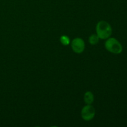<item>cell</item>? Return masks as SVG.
Wrapping results in <instances>:
<instances>
[{
  "instance_id": "1",
  "label": "cell",
  "mask_w": 127,
  "mask_h": 127,
  "mask_svg": "<svg viewBox=\"0 0 127 127\" xmlns=\"http://www.w3.org/2000/svg\"><path fill=\"white\" fill-rule=\"evenodd\" d=\"M97 35L100 39H107L112 35V29L110 25L107 22L101 21L99 22L96 26Z\"/></svg>"
},
{
  "instance_id": "2",
  "label": "cell",
  "mask_w": 127,
  "mask_h": 127,
  "mask_svg": "<svg viewBox=\"0 0 127 127\" xmlns=\"http://www.w3.org/2000/svg\"><path fill=\"white\" fill-rule=\"evenodd\" d=\"M105 47L109 52L114 54H120L123 50L121 43L115 38H109L105 42Z\"/></svg>"
},
{
  "instance_id": "3",
  "label": "cell",
  "mask_w": 127,
  "mask_h": 127,
  "mask_svg": "<svg viewBox=\"0 0 127 127\" xmlns=\"http://www.w3.org/2000/svg\"><path fill=\"white\" fill-rule=\"evenodd\" d=\"M95 111L94 108L92 105H88L83 107L81 111L82 118L86 121H89L94 117Z\"/></svg>"
},
{
  "instance_id": "4",
  "label": "cell",
  "mask_w": 127,
  "mask_h": 127,
  "mask_svg": "<svg viewBox=\"0 0 127 127\" xmlns=\"http://www.w3.org/2000/svg\"><path fill=\"white\" fill-rule=\"evenodd\" d=\"M71 48L76 53H81L85 48L84 40L81 38H76L72 41Z\"/></svg>"
},
{
  "instance_id": "5",
  "label": "cell",
  "mask_w": 127,
  "mask_h": 127,
  "mask_svg": "<svg viewBox=\"0 0 127 127\" xmlns=\"http://www.w3.org/2000/svg\"><path fill=\"white\" fill-rule=\"evenodd\" d=\"M84 102L88 105H91L94 102V95L90 91H88L85 93L84 97Z\"/></svg>"
},
{
  "instance_id": "6",
  "label": "cell",
  "mask_w": 127,
  "mask_h": 127,
  "mask_svg": "<svg viewBox=\"0 0 127 127\" xmlns=\"http://www.w3.org/2000/svg\"><path fill=\"white\" fill-rule=\"evenodd\" d=\"M89 43H91L93 45H94L97 44L98 42L99 41V37H98L97 35L93 34L92 35L90 36L89 37Z\"/></svg>"
},
{
  "instance_id": "7",
  "label": "cell",
  "mask_w": 127,
  "mask_h": 127,
  "mask_svg": "<svg viewBox=\"0 0 127 127\" xmlns=\"http://www.w3.org/2000/svg\"><path fill=\"white\" fill-rule=\"evenodd\" d=\"M60 42L62 43V45H68L70 43V40H69V38L68 36L66 35H62L60 37Z\"/></svg>"
}]
</instances>
